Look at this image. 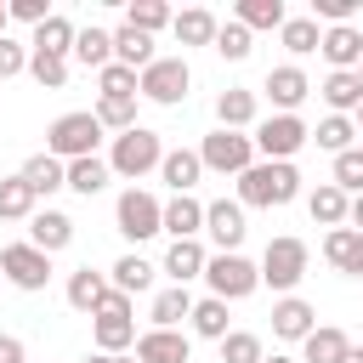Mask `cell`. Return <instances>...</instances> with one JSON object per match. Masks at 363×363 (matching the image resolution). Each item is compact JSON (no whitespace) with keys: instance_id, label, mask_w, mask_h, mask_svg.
<instances>
[{"instance_id":"1","label":"cell","mask_w":363,"mask_h":363,"mask_svg":"<svg viewBox=\"0 0 363 363\" xmlns=\"http://www.w3.org/2000/svg\"><path fill=\"white\" fill-rule=\"evenodd\" d=\"M295 193H301V170L278 159H255L238 176V204H255V210H284Z\"/></svg>"},{"instance_id":"2","label":"cell","mask_w":363,"mask_h":363,"mask_svg":"<svg viewBox=\"0 0 363 363\" xmlns=\"http://www.w3.org/2000/svg\"><path fill=\"white\" fill-rule=\"evenodd\" d=\"M96 142H102V125H96V113L85 108V113H62V119H51V130H45V153L51 159H91L96 153Z\"/></svg>"},{"instance_id":"3","label":"cell","mask_w":363,"mask_h":363,"mask_svg":"<svg viewBox=\"0 0 363 363\" xmlns=\"http://www.w3.org/2000/svg\"><path fill=\"white\" fill-rule=\"evenodd\" d=\"M187 85H193V68H187L182 57H153V62L136 74V96H147V102H159V108L187 102Z\"/></svg>"},{"instance_id":"4","label":"cell","mask_w":363,"mask_h":363,"mask_svg":"<svg viewBox=\"0 0 363 363\" xmlns=\"http://www.w3.org/2000/svg\"><path fill=\"white\" fill-rule=\"evenodd\" d=\"M159 159H164V142H159V130H147V125H136V130H125V136H113V153H108V170H119V176H147V170H159Z\"/></svg>"},{"instance_id":"5","label":"cell","mask_w":363,"mask_h":363,"mask_svg":"<svg viewBox=\"0 0 363 363\" xmlns=\"http://www.w3.org/2000/svg\"><path fill=\"white\" fill-rule=\"evenodd\" d=\"M306 261H312V250H306L301 238L284 233V238H272V244L261 250V267H255V272H261V284H272V289L289 295V289L306 278Z\"/></svg>"},{"instance_id":"6","label":"cell","mask_w":363,"mask_h":363,"mask_svg":"<svg viewBox=\"0 0 363 363\" xmlns=\"http://www.w3.org/2000/svg\"><path fill=\"white\" fill-rule=\"evenodd\" d=\"M96 323H91V335H96V346H102V357H119L125 346H136V318H130V295H119V289H108V301L91 312Z\"/></svg>"},{"instance_id":"7","label":"cell","mask_w":363,"mask_h":363,"mask_svg":"<svg viewBox=\"0 0 363 363\" xmlns=\"http://www.w3.org/2000/svg\"><path fill=\"white\" fill-rule=\"evenodd\" d=\"M306 136H312V130H306V119H301V113H272V119H261V125H255V136H250V142H255V153H261V159L289 164V159L306 147Z\"/></svg>"},{"instance_id":"8","label":"cell","mask_w":363,"mask_h":363,"mask_svg":"<svg viewBox=\"0 0 363 363\" xmlns=\"http://www.w3.org/2000/svg\"><path fill=\"white\" fill-rule=\"evenodd\" d=\"M199 164L216 170V176H244V170L255 164V142H250L244 130H210V136L199 142Z\"/></svg>"},{"instance_id":"9","label":"cell","mask_w":363,"mask_h":363,"mask_svg":"<svg viewBox=\"0 0 363 363\" xmlns=\"http://www.w3.org/2000/svg\"><path fill=\"white\" fill-rule=\"evenodd\" d=\"M159 210H164V204H159L147 187H125V193H119V204H113V227H119L130 244H142V238H153V233H159Z\"/></svg>"},{"instance_id":"10","label":"cell","mask_w":363,"mask_h":363,"mask_svg":"<svg viewBox=\"0 0 363 363\" xmlns=\"http://www.w3.org/2000/svg\"><path fill=\"white\" fill-rule=\"evenodd\" d=\"M204 278H210V295H216V301H244V295H255V284H261L255 261H244V255H210V261H204Z\"/></svg>"},{"instance_id":"11","label":"cell","mask_w":363,"mask_h":363,"mask_svg":"<svg viewBox=\"0 0 363 363\" xmlns=\"http://www.w3.org/2000/svg\"><path fill=\"white\" fill-rule=\"evenodd\" d=\"M0 278H11L17 289L40 295V289L51 284V255L34 250V244H6V250H0Z\"/></svg>"},{"instance_id":"12","label":"cell","mask_w":363,"mask_h":363,"mask_svg":"<svg viewBox=\"0 0 363 363\" xmlns=\"http://www.w3.org/2000/svg\"><path fill=\"white\" fill-rule=\"evenodd\" d=\"M204 233L221 244V255H238V244H244V204L238 199H216V204H204Z\"/></svg>"},{"instance_id":"13","label":"cell","mask_w":363,"mask_h":363,"mask_svg":"<svg viewBox=\"0 0 363 363\" xmlns=\"http://www.w3.org/2000/svg\"><path fill=\"white\" fill-rule=\"evenodd\" d=\"M318 51H323V62H329L335 74H357V62H363V28H352V23L323 28Z\"/></svg>"},{"instance_id":"14","label":"cell","mask_w":363,"mask_h":363,"mask_svg":"<svg viewBox=\"0 0 363 363\" xmlns=\"http://www.w3.org/2000/svg\"><path fill=\"white\" fill-rule=\"evenodd\" d=\"M261 91L272 96V108H278V113H295V108L312 96V79H306L295 62H284V68H272V74H267V85H261Z\"/></svg>"},{"instance_id":"15","label":"cell","mask_w":363,"mask_h":363,"mask_svg":"<svg viewBox=\"0 0 363 363\" xmlns=\"http://www.w3.org/2000/svg\"><path fill=\"white\" fill-rule=\"evenodd\" d=\"M136 363H193V346L182 329H147L136 340Z\"/></svg>"},{"instance_id":"16","label":"cell","mask_w":363,"mask_h":363,"mask_svg":"<svg viewBox=\"0 0 363 363\" xmlns=\"http://www.w3.org/2000/svg\"><path fill=\"white\" fill-rule=\"evenodd\" d=\"M323 261H329L335 272H346V278H363V233L329 227V233H323Z\"/></svg>"},{"instance_id":"17","label":"cell","mask_w":363,"mask_h":363,"mask_svg":"<svg viewBox=\"0 0 363 363\" xmlns=\"http://www.w3.org/2000/svg\"><path fill=\"white\" fill-rule=\"evenodd\" d=\"M28 244L45 250V255H57V250L74 244V221H68L62 210H34V216H28Z\"/></svg>"},{"instance_id":"18","label":"cell","mask_w":363,"mask_h":363,"mask_svg":"<svg viewBox=\"0 0 363 363\" xmlns=\"http://www.w3.org/2000/svg\"><path fill=\"white\" fill-rule=\"evenodd\" d=\"M318 329V312H312V301H301V295H284L278 306H272V335L278 340H306Z\"/></svg>"},{"instance_id":"19","label":"cell","mask_w":363,"mask_h":363,"mask_svg":"<svg viewBox=\"0 0 363 363\" xmlns=\"http://www.w3.org/2000/svg\"><path fill=\"white\" fill-rule=\"evenodd\" d=\"M204 227V204L193 193H170V204L159 210V233H176V238H193Z\"/></svg>"},{"instance_id":"20","label":"cell","mask_w":363,"mask_h":363,"mask_svg":"<svg viewBox=\"0 0 363 363\" xmlns=\"http://www.w3.org/2000/svg\"><path fill=\"white\" fill-rule=\"evenodd\" d=\"M108 289H113V284H108L96 267H74V272H68V306H74V312H96V306L108 301Z\"/></svg>"},{"instance_id":"21","label":"cell","mask_w":363,"mask_h":363,"mask_svg":"<svg viewBox=\"0 0 363 363\" xmlns=\"http://www.w3.org/2000/svg\"><path fill=\"white\" fill-rule=\"evenodd\" d=\"M352 352V340H346V329H335V323H318L306 340H301V363H340Z\"/></svg>"},{"instance_id":"22","label":"cell","mask_w":363,"mask_h":363,"mask_svg":"<svg viewBox=\"0 0 363 363\" xmlns=\"http://www.w3.org/2000/svg\"><path fill=\"white\" fill-rule=\"evenodd\" d=\"M204 261H210V255H204L199 238H176V244L164 250V272H170L182 289H187V278H204Z\"/></svg>"},{"instance_id":"23","label":"cell","mask_w":363,"mask_h":363,"mask_svg":"<svg viewBox=\"0 0 363 363\" xmlns=\"http://www.w3.org/2000/svg\"><path fill=\"white\" fill-rule=\"evenodd\" d=\"M68 57H74V62H85V68H96V74H102V68H108V62H113V34H108V28H96V23H91V28H79V34H74V51H68Z\"/></svg>"},{"instance_id":"24","label":"cell","mask_w":363,"mask_h":363,"mask_svg":"<svg viewBox=\"0 0 363 363\" xmlns=\"http://www.w3.org/2000/svg\"><path fill=\"white\" fill-rule=\"evenodd\" d=\"M23 182H28V193L40 199V193H57V187H68V164L62 159H51V153H34L23 170H17Z\"/></svg>"},{"instance_id":"25","label":"cell","mask_w":363,"mask_h":363,"mask_svg":"<svg viewBox=\"0 0 363 363\" xmlns=\"http://www.w3.org/2000/svg\"><path fill=\"white\" fill-rule=\"evenodd\" d=\"M306 210H312V221H318V227H346L352 199H346L335 182H318V187H312V199H306Z\"/></svg>"},{"instance_id":"26","label":"cell","mask_w":363,"mask_h":363,"mask_svg":"<svg viewBox=\"0 0 363 363\" xmlns=\"http://www.w3.org/2000/svg\"><path fill=\"white\" fill-rule=\"evenodd\" d=\"M170 28H176V40L182 45H216V11H204V6H193V11H176L170 17Z\"/></svg>"},{"instance_id":"27","label":"cell","mask_w":363,"mask_h":363,"mask_svg":"<svg viewBox=\"0 0 363 363\" xmlns=\"http://www.w3.org/2000/svg\"><path fill=\"white\" fill-rule=\"evenodd\" d=\"M74 34H79V28H74L62 11H51V17L34 28V40H28V45H34V51H45V57H68V51H74Z\"/></svg>"},{"instance_id":"28","label":"cell","mask_w":363,"mask_h":363,"mask_svg":"<svg viewBox=\"0 0 363 363\" xmlns=\"http://www.w3.org/2000/svg\"><path fill=\"white\" fill-rule=\"evenodd\" d=\"M113 62H125V68L142 74V68L153 62V34H136L130 23H119V28H113Z\"/></svg>"},{"instance_id":"29","label":"cell","mask_w":363,"mask_h":363,"mask_svg":"<svg viewBox=\"0 0 363 363\" xmlns=\"http://www.w3.org/2000/svg\"><path fill=\"white\" fill-rule=\"evenodd\" d=\"M216 119H221V130H244V125L255 119V91L227 85V91L216 96Z\"/></svg>"},{"instance_id":"30","label":"cell","mask_w":363,"mask_h":363,"mask_svg":"<svg viewBox=\"0 0 363 363\" xmlns=\"http://www.w3.org/2000/svg\"><path fill=\"white\" fill-rule=\"evenodd\" d=\"M159 176L170 182V193H193V182L204 176V164H199V153H193V147H176V153H164V159H159Z\"/></svg>"},{"instance_id":"31","label":"cell","mask_w":363,"mask_h":363,"mask_svg":"<svg viewBox=\"0 0 363 363\" xmlns=\"http://www.w3.org/2000/svg\"><path fill=\"white\" fill-rule=\"evenodd\" d=\"M284 0H238L233 6V23H244V28H284Z\"/></svg>"},{"instance_id":"32","label":"cell","mask_w":363,"mask_h":363,"mask_svg":"<svg viewBox=\"0 0 363 363\" xmlns=\"http://www.w3.org/2000/svg\"><path fill=\"white\" fill-rule=\"evenodd\" d=\"M91 113H96V125H102V130H119V136H125V130H136V96H96V108H91Z\"/></svg>"},{"instance_id":"33","label":"cell","mask_w":363,"mask_h":363,"mask_svg":"<svg viewBox=\"0 0 363 363\" xmlns=\"http://www.w3.org/2000/svg\"><path fill=\"white\" fill-rule=\"evenodd\" d=\"M108 176H113V170H108V159H96V153H91V159H68V187H74V193H85V199H91V193H102V187H108Z\"/></svg>"},{"instance_id":"34","label":"cell","mask_w":363,"mask_h":363,"mask_svg":"<svg viewBox=\"0 0 363 363\" xmlns=\"http://www.w3.org/2000/svg\"><path fill=\"white\" fill-rule=\"evenodd\" d=\"M187 312H193V295H187L182 284H170V289L153 295V329H176Z\"/></svg>"},{"instance_id":"35","label":"cell","mask_w":363,"mask_h":363,"mask_svg":"<svg viewBox=\"0 0 363 363\" xmlns=\"http://www.w3.org/2000/svg\"><path fill=\"white\" fill-rule=\"evenodd\" d=\"M193 335H204V340H227V301H216V295H204V301H193Z\"/></svg>"},{"instance_id":"36","label":"cell","mask_w":363,"mask_h":363,"mask_svg":"<svg viewBox=\"0 0 363 363\" xmlns=\"http://www.w3.org/2000/svg\"><path fill=\"white\" fill-rule=\"evenodd\" d=\"M153 284V261H142V255H119L113 261V289L119 295H142Z\"/></svg>"},{"instance_id":"37","label":"cell","mask_w":363,"mask_h":363,"mask_svg":"<svg viewBox=\"0 0 363 363\" xmlns=\"http://www.w3.org/2000/svg\"><path fill=\"white\" fill-rule=\"evenodd\" d=\"M34 216V193L23 176H6L0 182V221H28Z\"/></svg>"},{"instance_id":"38","label":"cell","mask_w":363,"mask_h":363,"mask_svg":"<svg viewBox=\"0 0 363 363\" xmlns=\"http://www.w3.org/2000/svg\"><path fill=\"white\" fill-rule=\"evenodd\" d=\"M318 91H323V102H329L335 113H346V108H357V102H363V79H357V74H329Z\"/></svg>"},{"instance_id":"39","label":"cell","mask_w":363,"mask_h":363,"mask_svg":"<svg viewBox=\"0 0 363 363\" xmlns=\"http://www.w3.org/2000/svg\"><path fill=\"white\" fill-rule=\"evenodd\" d=\"M278 40L295 51V57H306V51H318V40H323V28L312 23V17H284V28H278Z\"/></svg>"},{"instance_id":"40","label":"cell","mask_w":363,"mask_h":363,"mask_svg":"<svg viewBox=\"0 0 363 363\" xmlns=\"http://www.w3.org/2000/svg\"><path fill=\"white\" fill-rule=\"evenodd\" d=\"M28 74H34V85H45V91H62V85H68V57L28 51Z\"/></svg>"},{"instance_id":"41","label":"cell","mask_w":363,"mask_h":363,"mask_svg":"<svg viewBox=\"0 0 363 363\" xmlns=\"http://www.w3.org/2000/svg\"><path fill=\"white\" fill-rule=\"evenodd\" d=\"M352 136H357V130H352V119H346V113H329L306 142H318V147H329V153H346V147H352Z\"/></svg>"},{"instance_id":"42","label":"cell","mask_w":363,"mask_h":363,"mask_svg":"<svg viewBox=\"0 0 363 363\" xmlns=\"http://www.w3.org/2000/svg\"><path fill=\"white\" fill-rule=\"evenodd\" d=\"M267 352H261V335H250V329H227V340H221V363H261Z\"/></svg>"},{"instance_id":"43","label":"cell","mask_w":363,"mask_h":363,"mask_svg":"<svg viewBox=\"0 0 363 363\" xmlns=\"http://www.w3.org/2000/svg\"><path fill=\"white\" fill-rule=\"evenodd\" d=\"M335 187H340L346 199H357V193H363V147L335 153Z\"/></svg>"},{"instance_id":"44","label":"cell","mask_w":363,"mask_h":363,"mask_svg":"<svg viewBox=\"0 0 363 363\" xmlns=\"http://www.w3.org/2000/svg\"><path fill=\"white\" fill-rule=\"evenodd\" d=\"M125 23H130L136 34H153V28H164V23H170V6H164V0H130Z\"/></svg>"},{"instance_id":"45","label":"cell","mask_w":363,"mask_h":363,"mask_svg":"<svg viewBox=\"0 0 363 363\" xmlns=\"http://www.w3.org/2000/svg\"><path fill=\"white\" fill-rule=\"evenodd\" d=\"M216 51H221L227 62H244V57H250V28H244V23H221V28H216Z\"/></svg>"},{"instance_id":"46","label":"cell","mask_w":363,"mask_h":363,"mask_svg":"<svg viewBox=\"0 0 363 363\" xmlns=\"http://www.w3.org/2000/svg\"><path fill=\"white\" fill-rule=\"evenodd\" d=\"M96 79H102V96H136V68H125V62H108Z\"/></svg>"},{"instance_id":"47","label":"cell","mask_w":363,"mask_h":363,"mask_svg":"<svg viewBox=\"0 0 363 363\" xmlns=\"http://www.w3.org/2000/svg\"><path fill=\"white\" fill-rule=\"evenodd\" d=\"M23 68H28V45H17L11 34H0V79H11Z\"/></svg>"},{"instance_id":"48","label":"cell","mask_w":363,"mask_h":363,"mask_svg":"<svg viewBox=\"0 0 363 363\" xmlns=\"http://www.w3.org/2000/svg\"><path fill=\"white\" fill-rule=\"evenodd\" d=\"M6 17H17V23H34V28H40V23L51 17V6H45V0H6Z\"/></svg>"},{"instance_id":"49","label":"cell","mask_w":363,"mask_h":363,"mask_svg":"<svg viewBox=\"0 0 363 363\" xmlns=\"http://www.w3.org/2000/svg\"><path fill=\"white\" fill-rule=\"evenodd\" d=\"M0 363H23V340L17 335H0Z\"/></svg>"},{"instance_id":"50","label":"cell","mask_w":363,"mask_h":363,"mask_svg":"<svg viewBox=\"0 0 363 363\" xmlns=\"http://www.w3.org/2000/svg\"><path fill=\"white\" fill-rule=\"evenodd\" d=\"M346 221H352V233H363V193L352 199V210H346Z\"/></svg>"},{"instance_id":"51","label":"cell","mask_w":363,"mask_h":363,"mask_svg":"<svg viewBox=\"0 0 363 363\" xmlns=\"http://www.w3.org/2000/svg\"><path fill=\"white\" fill-rule=\"evenodd\" d=\"M340 363H363V352H357V346H352V352H346V357H340Z\"/></svg>"},{"instance_id":"52","label":"cell","mask_w":363,"mask_h":363,"mask_svg":"<svg viewBox=\"0 0 363 363\" xmlns=\"http://www.w3.org/2000/svg\"><path fill=\"white\" fill-rule=\"evenodd\" d=\"M261 363H295V357H278V352H272V357H261Z\"/></svg>"},{"instance_id":"53","label":"cell","mask_w":363,"mask_h":363,"mask_svg":"<svg viewBox=\"0 0 363 363\" xmlns=\"http://www.w3.org/2000/svg\"><path fill=\"white\" fill-rule=\"evenodd\" d=\"M85 363H113V357H102V352H96V357H85Z\"/></svg>"},{"instance_id":"54","label":"cell","mask_w":363,"mask_h":363,"mask_svg":"<svg viewBox=\"0 0 363 363\" xmlns=\"http://www.w3.org/2000/svg\"><path fill=\"white\" fill-rule=\"evenodd\" d=\"M0 34H6V0H0Z\"/></svg>"},{"instance_id":"55","label":"cell","mask_w":363,"mask_h":363,"mask_svg":"<svg viewBox=\"0 0 363 363\" xmlns=\"http://www.w3.org/2000/svg\"><path fill=\"white\" fill-rule=\"evenodd\" d=\"M113 363H136V357H113Z\"/></svg>"},{"instance_id":"56","label":"cell","mask_w":363,"mask_h":363,"mask_svg":"<svg viewBox=\"0 0 363 363\" xmlns=\"http://www.w3.org/2000/svg\"><path fill=\"white\" fill-rule=\"evenodd\" d=\"M357 119H363V102H357Z\"/></svg>"},{"instance_id":"57","label":"cell","mask_w":363,"mask_h":363,"mask_svg":"<svg viewBox=\"0 0 363 363\" xmlns=\"http://www.w3.org/2000/svg\"><path fill=\"white\" fill-rule=\"evenodd\" d=\"M357 79H363V62H357Z\"/></svg>"}]
</instances>
